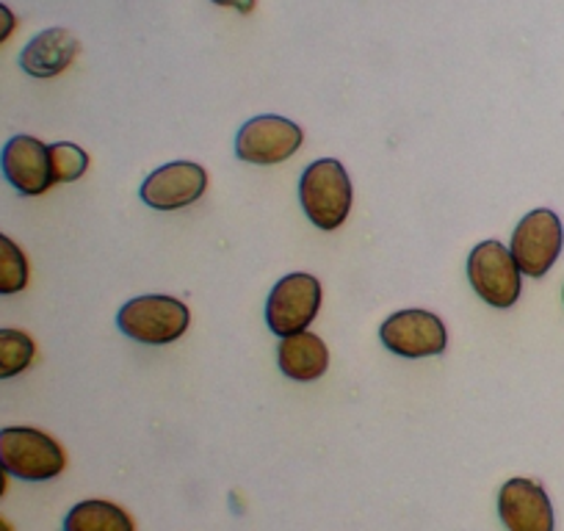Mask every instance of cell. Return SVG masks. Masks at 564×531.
I'll return each mask as SVG.
<instances>
[{"label": "cell", "instance_id": "cell-10", "mask_svg": "<svg viewBox=\"0 0 564 531\" xmlns=\"http://www.w3.org/2000/svg\"><path fill=\"white\" fill-rule=\"evenodd\" d=\"M208 188V172L194 161H172L161 170L150 172L141 183V203L153 210H181L197 203Z\"/></svg>", "mask_w": 564, "mask_h": 531}, {"label": "cell", "instance_id": "cell-19", "mask_svg": "<svg viewBox=\"0 0 564 531\" xmlns=\"http://www.w3.org/2000/svg\"><path fill=\"white\" fill-rule=\"evenodd\" d=\"M214 3H219V7L238 9L241 14H249L254 9V0H214Z\"/></svg>", "mask_w": 564, "mask_h": 531}, {"label": "cell", "instance_id": "cell-18", "mask_svg": "<svg viewBox=\"0 0 564 531\" xmlns=\"http://www.w3.org/2000/svg\"><path fill=\"white\" fill-rule=\"evenodd\" d=\"M14 31H18V14L0 0V45H7Z\"/></svg>", "mask_w": 564, "mask_h": 531}, {"label": "cell", "instance_id": "cell-16", "mask_svg": "<svg viewBox=\"0 0 564 531\" xmlns=\"http://www.w3.org/2000/svg\"><path fill=\"white\" fill-rule=\"evenodd\" d=\"M31 266L14 238L0 232V296H14L29 289Z\"/></svg>", "mask_w": 564, "mask_h": 531}, {"label": "cell", "instance_id": "cell-6", "mask_svg": "<svg viewBox=\"0 0 564 531\" xmlns=\"http://www.w3.org/2000/svg\"><path fill=\"white\" fill-rule=\"evenodd\" d=\"M305 142V130L276 113H260L241 124L236 137V155L243 164L274 166L294 159Z\"/></svg>", "mask_w": 564, "mask_h": 531}, {"label": "cell", "instance_id": "cell-21", "mask_svg": "<svg viewBox=\"0 0 564 531\" xmlns=\"http://www.w3.org/2000/svg\"><path fill=\"white\" fill-rule=\"evenodd\" d=\"M0 531H12V525H9L3 518H0Z\"/></svg>", "mask_w": 564, "mask_h": 531}, {"label": "cell", "instance_id": "cell-2", "mask_svg": "<svg viewBox=\"0 0 564 531\" xmlns=\"http://www.w3.org/2000/svg\"><path fill=\"white\" fill-rule=\"evenodd\" d=\"M300 203L318 230H338L351 210V181L344 164L335 159L313 161L302 172Z\"/></svg>", "mask_w": 564, "mask_h": 531}, {"label": "cell", "instance_id": "cell-11", "mask_svg": "<svg viewBox=\"0 0 564 531\" xmlns=\"http://www.w3.org/2000/svg\"><path fill=\"white\" fill-rule=\"evenodd\" d=\"M498 518L507 531H553L551 498L531 479H509L501 487Z\"/></svg>", "mask_w": 564, "mask_h": 531}, {"label": "cell", "instance_id": "cell-7", "mask_svg": "<svg viewBox=\"0 0 564 531\" xmlns=\"http://www.w3.org/2000/svg\"><path fill=\"white\" fill-rule=\"evenodd\" d=\"M562 243L564 230L558 216L547 208H536L518 221L512 241H509V252H512L520 274L536 280L551 272L562 252Z\"/></svg>", "mask_w": 564, "mask_h": 531}, {"label": "cell", "instance_id": "cell-17", "mask_svg": "<svg viewBox=\"0 0 564 531\" xmlns=\"http://www.w3.org/2000/svg\"><path fill=\"white\" fill-rule=\"evenodd\" d=\"M47 153H51L53 183H75L89 170V155L73 142L47 144Z\"/></svg>", "mask_w": 564, "mask_h": 531}, {"label": "cell", "instance_id": "cell-9", "mask_svg": "<svg viewBox=\"0 0 564 531\" xmlns=\"http://www.w3.org/2000/svg\"><path fill=\"white\" fill-rule=\"evenodd\" d=\"M0 172H3L9 186L23 194V197H42V194L56 186L47 144L40 142L36 137H29V133H18V137L3 144V150H0Z\"/></svg>", "mask_w": 564, "mask_h": 531}, {"label": "cell", "instance_id": "cell-13", "mask_svg": "<svg viewBox=\"0 0 564 531\" xmlns=\"http://www.w3.org/2000/svg\"><path fill=\"white\" fill-rule=\"evenodd\" d=\"M276 366L294 382H316L329 368V349L318 335L296 333L289 338H280L276 349Z\"/></svg>", "mask_w": 564, "mask_h": 531}, {"label": "cell", "instance_id": "cell-12", "mask_svg": "<svg viewBox=\"0 0 564 531\" xmlns=\"http://www.w3.org/2000/svg\"><path fill=\"white\" fill-rule=\"evenodd\" d=\"M78 51L80 42L67 29H45L20 51L18 64L31 78H56L64 69L73 67Z\"/></svg>", "mask_w": 564, "mask_h": 531}, {"label": "cell", "instance_id": "cell-1", "mask_svg": "<svg viewBox=\"0 0 564 531\" xmlns=\"http://www.w3.org/2000/svg\"><path fill=\"white\" fill-rule=\"evenodd\" d=\"M0 468L20 481H51L67 468L62 443L34 426L0 430Z\"/></svg>", "mask_w": 564, "mask_h": 531}, {"label": "cell", "instance_id": "cell-3", "mask_svg": "<svg viewBox=\"0 0 564 531\" xmlns=\"http://www.w3.org/2000/svg\"><path fill=\"white\" fill-rule=\"evenodd\" d=\"M117 324L135 344L166 346L186 335L188 324H192V311L175 296H135L119 307Z\"/></svg>", "mask_w": 564, "mask_h": 531}, {"label": "cell", "instance_id": "cell-22", "mask_svg": "<svg viewBox=\"0 0 564 531\" xmlns=\"http://www.w3.org/2000/svg\"><path fill=\"white\" fill-rule=\"evenodd\" d=\"M562 300H564V291H562Z\"/></svg>", "mask_w": 564, "mask_h": 531}, {"label": "cell", "instance_id": "cell-5", "mask_svg": "<svg viewBox=\"0 0 564 531\" xmlns=\"http://www.w3.org/2000/svg\"><path fill=\"white\" fill-rule=\"evenodd\" d=\"M322 311V283L313 274L294 272L276 280L265 300V324L276 338L305 333Z\"/></svg>", "mask_w": 564, "mask_h": 531}, {"label": "cell", "instance_id": "cell-4", "mask_svg": "<svg viewBox=\"0 0 564 531\" xmlns=\"http://www.w3.org/2000/svg\"><path fill=\"white\" fill-rule=\"evenodd\" d=\"M523 274L514 263L509 247L501 241H481L468 254V283L481 302L496 311H507L520 300Z\"/></svg>", "mask_w": 564, "mask_h": 531}, {"label": "cell", "instance_id": "cell-14", "mask_svg": "<svg viewBox=\"0 0 564 531\" xmlns=\"http://www.w3.org/2000/svg\"><path fill=\"white\" fill-rule=\"evenodd\" d=\"M62 531H135V525L119 503L89 498L69 509Z\"/></svg>", "mask_w": 564, "mask_h": 531}, {"label": "cell", "instance_id": "cell-15", "mask_svg": "<svg viewBox=\"0 0 564 531\" xmlns=\"http://www.w3.org/2000/svg\"><path fill=\"white\" fill-rule=\"evenodd\" d=\"M36 357V344L29 333L14 327L0 329V379H14L29 371Z\"/></svg>", "mask_w": 564, "mask_h": 531}, {"label": "cell", "instance_id": "cell-8", "mask_svg": "<svg viewBox=\"0 0 564 531\" xmlns=\"http://www.w3.org/2000/svg\"><path fill=\"white\" fill-rule=\"evenodd\" d=\"M379 340L393 355L423 360V357H437L446 351L448 333L437 313L410 307V311H399L384 318L379 327Z\"/></svg>", "mask_w": 564, "mask_h": 531}, {"label": "cell", "instance_id": "cell-20", "mask_svg": "<svg viewBox=\"0 0 564 531\" xmlns=\"http://www.w3.org/2000/svg\"><path fill=\"white\" fill-rule=\"evenodd\" d=\"M7 490H9V474L0 468V498L7 496Z\"/></svg>", "mask_w": 564, "mask_h": 531}]
</instances>
